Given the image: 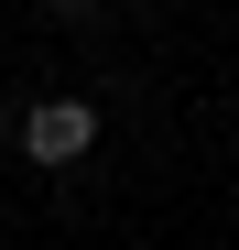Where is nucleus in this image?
I'll list each match as a JSON object with an SVG mask.
<instances>
[{
  "mask_svg": "<svg viewBox=\"0 0 239 250\" xmlns=\"http://www.w3.org/2000/svg\"><path fill=\"white\" fill-rule=\"evenodd\" d=\"M11 131H22V163L65 174V163H87V152H98V109H87V98H33Z\"/></svg>",
  "mask_w": 239,
  "mask_h": 250,
  "instance_id": "nucleus-1",
  "label": "nucleus"
},
{
  "mask_svg": "<svg viewBox=\"0 0 239 250\" xmlns=\"http://www.w3.org/2000/svg\"><path fill=\"white\" fill-rule=\"evenodd\" d=\"M44 11H55V22H87V11H98V0H44Z\"/></svg>",
  "mask_w": 239,
  "mask_h": 250,
  "instance_id": "nucleus-2",
  "label": "nucleus"
},
{
  "mask_svg": "<svg viewBox=\"0 0 239 250\" xmlns=\"http://www.w3.org/2000/svg\"><path fill=\"white\" fill-rule=\"evenodd\" d=\"M0 131H11V98H0Z\"/></svg>",
  "mask_w": 239,
  "mask_h": 250,
  "instance_id": "nucleus-3",
  "label": "nucleus"
},
{
  "mask_svg": "<svg viewBox=\"0 0 239 250\" xmlns=\"http://www.w3.org/2000/svg\"><path fill=\"white\" fill-rule=\"evenodd\" d=\"M109 11H141V0H109Z\"/></svg>",
  "mask_w": 239,
  "mask_h": 250,
  "instance_id": "nucleus-4",
  "label": "nucleus"
}]
</instances>
